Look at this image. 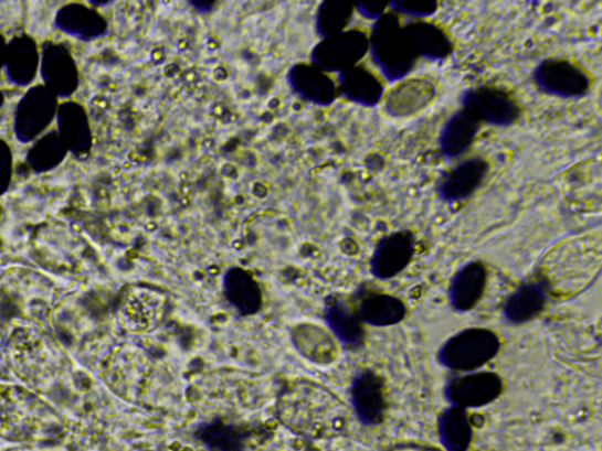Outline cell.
<instances>
[{
  "mask_svg": "<svg viewBox=\"0 0 602 451\" xmlns=\"http://www.w3.org/2000/svg\"><path fill=\"white\" fill-rule=\"evenodd\" d=\"M3 354L10 372L34 391L52 389L71 368L62 342L39 324L13 330Z\"/></svg>",
  "mask_w": 602,
  "mask_h": 451,
  "instance_id": "1",
  "label": "cell"
},
{
  "mask_svg": "<svg viewBox=\"0 0 602 451\" xmlns=\"http://www.w3.org/2000/svg\"><path fill=\"white\" fill-rule=\"evenodd\" d=\"M64 420L41 395L23 386H0V437L46 442L63 436Z\"/></svg>",
  "mask_w": 602,
  "mask_h": 451,
  "instance_id": "2",
  "label": "cell"
},
{
  "mask_svg": "<svg viewBox=\"0 0 602 451\" xmlns=\"http://www.w3.org/2000/svg\"><path fill=\"white\" fill-rule=\"evenodd\" d=\"M52 300V283L33 269L12 267L0 275V311L7 316L39 319Z\"/></svg>",
  "mask_w": 602,
  "mask_h": 451,
  "instance_id": "3",
  "label": "cell"
},
{
  "mask_svg": "<svg viewBox=\"0 0 602 451\" xmlns=\"http://www.w3.org/2000/svg\"><path fill=\"white\" fill-rule=\"evenodd\" d=\"M369 41L372 62L388 82L403 80L414 69L418 58L397 13L390 11L381 15L372 26Z\"/></svg>",
  "mask_w": 602,
  "mask_h": 451,
  "instance_id": "4",
  "label": "cell"
},
{
  "mask_svg": "<svg viewBox=\"0 0 602 451\" xmlns=\"http://www.w3.org/2000/svg\"><path fill=\"white\" fill-rule=\"evenodd\" d=\"M500 351L499 336L486 329H469L452 336L437 357L452 371L476 372Z\"/></svg>",
  "mask_w": 602,
  "mask_h": 451,
  "instance_id": "5",
  "label": "cell"
},
{
  "mask_svg": "<svg viewBox=\"0 0 602 451\" xmlns=\"http://www.w3.org/2000/svg\"><path fill=\"white\" fill-rule=\"evenodd\" d=\"M370 41L367 32L351 29L320 40L309 52V63L327 75L353 67L367 56Z\"/></svg>",
  "mask_w": 602,
  "mask_h": 451,
  "instance_id": "6",
  "label": "cell"
},
{
  "mask_svg": "<svg viewBox=\"0 0 602 451\" xmlns=\"http://www.w3.org/2000/svg\"><path fill=\"white\" fill-rule=\"evenodd\" d=\"M462 105L480 124L496 128H509L521 115L517 99L497 86L484 85L466 89L462 95Z\"/></svg>",
  "mask_w": 602,
  "mask_h": 451,
  "instance_id": "7",
  "label": "cell"
},
{
  "mask_svg": "<svg viewBox=\"0 0 602 451\" xmlns=\"http://www.w3.org/2000/svg\"><path fill=\"white\" fill-rule=\"evenodd\" d=\"M534 82L540 93L563 99L582 98L592 86L585 69L561 58L542 61L534 72Z\"/></svg>",
  "mask_w": 602,
  "mask_h": 451,
  "instance_id": "8",
  "label": "cell"
},
{
  "mask_svg": "<svg viewBox=\"0 0 602 451\" xmlns=\"http://www.w3.org/2000/svg\"><path fill=\"white\" fill-rule=\"evenodd\" d=\"M59 98L44 85L31 87L18 103L14 111L13 131L15 138L28 143L41 136L56 118Z\"/></svg>",
  "mask_w": 602,
  "mask_h": 451,
  "instance_id": "9",
  "label": "cell"
},
{
  "mask_svg": "<svg viewBox=\"0 0 602 451\" xmlns=\"http://www.w3.org/2000/svg\"><path fill=\"white\" fill-rule=\"evenodd\" d=\"M504 388L500 376L492 372H471L452 378L445 387L451 406L479 408L496 401Z\"/></svg>",
  "mask_w": 602,
  "mask_h": 451,
  "instance_id": "10",
  "label": "cell"
},
{
  "mask_svg": "<svg viewBox=\"0 0 602 451\" xmlns=\"http://www.w3.org/2000/svg\"><path fill=\"white\" fill-rule=\"evenodd\" d=\"M40 67L44 86L57 98H67L77 92L78 66L65 45L45 42Z\"/></svg>",
  "mask_w": 602,
  "mask_h": 451,
  "instance_id": "11",
  "label": "cell"
},
{
  "mask_svg": "<svg viewBox=\"0 0 602 451\" xmlns=\"http://www.w3.org/2000/svg\"><path fill=\"white\" fill-rule=\"evenodd\" d=\"M286 83L294 96L315 106H331L339 96L335 79L311 63L292 65L286 74Z\"/></svg>",
  "mask_w": 602,
  "mask_h": 451,
  "instance_id": "12",
  "label": "cell"
},
{
  "mask_svg": "<svg viewBox=\"0 0 602 451\" xmlns=\"http://www.w3.org/2000/svg\"><path fill=\"white\" fill-rule=\"evenodd\" d=\"M350 401L358 421L374 427L384 421L387 411L386 384L373 371L358 373L350 387Z\"/></svg>",
  "mask_w": 602,
  "mask_h": 451,
  "instance_id": "13",
  "label": "cell"
},
{
  "mask_svg": "<svg viewBox=\"0 0 602 451\" xmlns=\"http://www.w3.org/2000/svg\"><path fill=\"white\" fill-rule=\"evenodd\" d=\"M415 240L410 230H398L381 238L371 258V272L379 280L399 276L414 257Z\"/></svg>",
  "mask_w": 602,
  "mask_h": 451,
  "instance_id": "14",
  "label": "cell"
},
{
  "mask_svg": "<svg viewBox=\"0 0 602 451\" xmlns=\"http://www.w3.org/2000/svg\"><path fill=\"white\" fill-rule=\"evenodd\" d=\"M488 172V161L483 157L464 160L442 178L437 195L448 204L466 201L480 189Z\"/></svg>",
  "mask_w": 602,
  "mask_h": 451,
  "instance_id": "15",
  "label": "cell"
},
{
  "mask_svg": "<svg viewBox=\"0 0 602 451\" xmlns=\"http://www.w3.org/2000/svg\"><path fill=\"white\" fill-rule=\"evenodd\" d=\"M59 135L68 152L80 158L93 150L94 136L85 108L75 101L59 107Z\"/></svg>",
  "mask_w": 602,
  "mask_h": 451,
  "instance_id": "16",
  "label": "cell"
},
{
  "mask_svg": "<svg viewBox=\"0 0 602 451\" xmlns=\"http://www.w3.org/2000/svg\"><path fill=\"white\" fill-rule=\"evenodd\" d=\"M54 25L71 37L83 42L101 40L108 32L105 17L97 10L81 3L63 7L56 14Z\"/></svg>",
  "mask_w": 602,
  "mask_h": 451,
  "instance_id": "17",
  "label": "cell"
},
{
  "mask_svg": "<svg viewBox=\"0 0 602 451\" xmlns=\"http://www.w3.org/2000/svg\"><path fill=\"white\" fill-rule=\"evenodd\" d=\"M337 82L339 96L352 104L374 107L384 98V84L367 66L358 64L340 72Z\"/></svg>",
  "mask_w": 602,
  "mask_h": 451,
  "instance_id": "18",
  "label": "cell"
},
{
  "mask_svg": "<svg viewBox=\"0 0 602 451\" xmlns=\"http://www.w3.org/2000/svg\"><path fill=\"white\" fill-rule=\"evenodd\" d=\"M223 292L232 309L242 316L261 312L263 293L261 286L246 269L231 267L223 276Z\"/></svg>",
  "mask_w": 602,
  "mask_h": 451,
  "instance_id": "19",
  "label": "cell"
},
{
  "mask_svg": "<svg viewBox=\"0 0 602 451\" xmlns=\"http://www.w3.org/2000/svg\"><path fill=\"white\" fill-rule=\"evenodd\" d=\"M488 281V270L482 261H471L453 277L450 286V301L461 313L469 312L483 299Z\"/></svg>",
  "mask_w": 602,
  "mask_h": 451,
  "instance_id": "20",
  "label": "cell"
},
{
  "mask_svg": "<svg viewBox=\"0 0 602 451\" xmlns=\"http://www.w3.org/2000/svg\"><path fill=\"white\" fill-rule=\"evenodd\" d=\"M436 96L434 84L426 79L400 83L386 100V112L393 118H409L421 114Z\"/></svg>",
  "mask_w": 602,
  "mask_h": 451,
  "instance_id": "21",
  "label": "cell"
},
{
  "mask_svg": "<svg viewBox=\"0 0 602 451\" xmlns=\"http://www.w3.org/2000/svg\"><path fill=\"white\" fill-rule=\"evenodd\" d=\"M404 32L418 60L445 61L453 52L450 35L432 22L411 21L404 25Z\"/></svg>",
  "mask_w": 602,
  "mask_h": 451,
  "instance_id": "22",
  "label": "cell"
},
{
  "mask_svg": "<svg viewBox=\"0 0 602 451\" xmlns=\"http://www.w3.org/2000/svg\"><path fill=\"white\" fill-rule=\"evenodd\" d=\"M192 437L208 451H245L251 431L244 426L215 418L198 423Z\"/></svg>",
  "mask_w": 602,
  "mask_h": 451,
  "instance_id": "23",
  "label": "cell"
},
{
  "mask_svg": "<svg viewBox=\"0 0 602 451\" xmlns=\"http://www.w3.org/2000/svg\"><path fill=\"white\" fill-rule=\"evenodd\" d=\"M326 326L340 344L348 350H359L363 346L365 329L358 310L342 300L328 302L324 311Z\"/></svg>",
  "mask_w": 602,
  "mask_h": 451,
  "instance_id": "24",
  "label": "cell"
},
{
  "mask_svg": "<svg viewBox=\"0 0 602 451\" xmlns=\"http://www.w3.org/2000/svg\"><path fill=\"white\" fill-rule=\"evenodd\" d=\"M40 66L39 45L30 35H18L7 45L4 67L12 84L17 86L30 85Z\"/></svg>",
  "mask_w": 602,
  "mask_h": 451,
  "instance_id": "25",
  "label": "cell"
},
{
  "mask_svg": "<svg viewBox=\"0 0 602 451\" xmlns=\"http://www.w3.org/2000/svg\"><path fill=\"white\" fill-rule=\"evenodd\" d=\"M359 316L373 327H390L406 316V304L399 298L370 290L358 291Z\"/></svg>",
  "mask_w": 602,
  "mask_h": 451,
  "instance_id": "26",
  "label": "cell"
},
{
  "mask_svg": "<svg viewBox=\"0 0 602 451\" xmlns=\"http://www.w3.org/2000/svg\"><path fill=\"white\" fill-rule=\"evenodd\" d=\"M482 128V124L469 112L460 110L445 122L441 132L440 150L447 159L463 157L472 148Z\"/></svg>",
  "mask_w": 602,
  "mask_h": 451,
  "instance_id": "27",
  "label": "cell"
},
{
  "mask_svg": "<svg viewBox=\"0 0 602 451\" xmlns=\"http://www.w3.org/2000/svg\"><path fill=\"white\" fill-rule=\"evenodd\" d=\"M547 290L542 282L522 283L504 304L503 315L510 324H524L536 319L545 309Z\"/></svg>",
  "mask_w": 602,
  "mask_h": 451,
  "instance_id": "28",
  "label": "cell"
},
{
  "mask_svg": "<svg viewBox=\"0 0 602 451\" xmlns=\"http://www.w3.org/2000/svg\"><path fill=\"white\" fill-rule=\"evenodd\" d=\"M437 437L446 451H468L473 428L467 410L451 406L437 418Z\"/></svg>",
  "mask_w": 602,
  "mask_h": 451,
  "instance_id": "29",
  "label": "cell"
},
{
  "mask_svg": "<svg viewBox=\"0 0 602 451\" xmlns=\"http://www.w3.org/2000/svg\"><path fill=\"white\" fill-rule=\"evenodd\" d=\"M356 4L344 0H325L315 15V31L320 40L344 32L352 22Z\"/></svg>",
  "mask_w": 602,
  "mask_h": 451,
  "instance_id": "30",
  "label": "cell"
},
{
  "mask_svg": "<svg viewBox=\"0 0 602 451\" xmlns=\"http://www.w3.org/2000/svg\"><path fill=\"white\" fill-rule=\"evenodd\" d=\"M67 152L59 132L52 131L33 143L28 152L27 161L33 172L46 173L57 169Z\"/></svg>",
  "mask_w": 602,
  "mask_h": 451,
  "instance_id": "31",
  "label": "cell"
},
{
  "mask_svg": "<svg viewBox=\"0 0 602 451\" xmlns=\"http://www.w3.org/2000/svg\"><path fill=\"white\" fill-rule=\"evenodd\" d=\"M390 8L398 15L404 14L414 21H423L436 12L437 3L433 0H395L390 3Z\"/></svg>",
  "mask_w": 602,
  "mask_h": 451,
  "instance_id": "32",
  "label": "cell"
},
{
  "mask_svg": "<svg viewBox=\"0 0 602 451\" xmlns=\"http://www.w3.org/2000/svg\"><path fill=\"white\" fill-rule=\"evenodd\" d=\"M13 160L8 142L0 139V196L6 194L12 179Z\"/></svg>",
  "mask_w": 602,
  "mask_h": 451,
  "instance_id": "33",
  "label": "cell"
},
{
  "mask_svg": "<svg viewBox=\"0 0 602 451\" xmlns=\"http://www.w3.org/2000/svg\"><path fill=\"white\" fill-rule=\"evenodd\" d=\"M390 3L387 2H361L356 4V11L369 21H378L381 15L387 13Z\"/></svg>",
  "mask_w": 602,
  "mask_h": 451,
  "instance_id": "34",
  "label": "cell"
},
{
  "mask_svg": "<svg viewBox=\"0 0 602 451\" xmlns=\"http://www.w3.org/2000/svg\"><path fill=\"white\" fill-rule=\"evenodd\" d=\"M190 6L196 12H198L200 14L211 13L215 8V3H213V2L212 3H209V2H204V3H202V2H191Z\"/></svg>",
  "mask_w": 602,
  "mask_h": 451,
  "instance_id": "35",
  "label": "cell"
},
{
  "mask_svg": "<svg viewBox=\"0 0 602 451\" xmlns=\"http://www.w3.org/2000/svg\"><path fill=\"white\" fill-rule=\"evenodd\" d=\"M7 45L6 39L0 34V69H2L6 64Z\"/></svg>",
  "mask_w": 602,
  "mask_h": 451,
  "instance_id": "36",
  "label": "cell"
},
{
  "mask_svg": "<svg viewBox=\"0 0 602 451\" xmlns=\"http://www.w3.org/2000/svg\"><path fill=\"white\" fill-rule=\"evenodd\" d=\"M4 451H42V450L33 448V447L23 445V447L10 448V449H7Z\"/></svg>",
  "mask_w": 602,
  "mask_h": 451,
  "instance_id": "37",
  "label": "cell"
},
{
  "mask_svg": "<svg viewBox=\"0 0 602 451\" xmlns=\"http://www.w3.org/2000/svg\"><path fill=\"white\" fill-rule=\"evenodd\" d=\"M4 100H6V99H4V95H3V93H0V107H2V106H3V104H4Z\"/></svg>",
  "mask_w": 602,
  "mask_h": 451,
  "instance_id": "38",
  "label": "cell"
},
{
  "mask_svg": "<svg viewBox=\"0 0 602 451\" xmlns=\"http://www.w3.org/2000/svg\"><path fill=\"white\" fill-rule=\"evenodd\" d=\"M0 212H2V208H0Z\"/></svg>",
  "mask_w": 602,
  "mask_h": 451,
  "instance_id": "39",
  "label": "cell"
}]
</instances>
